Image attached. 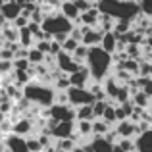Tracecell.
Here are the masks:
<instances>
[{
	"label": "cell",
	"instance_id": "obj_1",
	"mask_svg": "<svg viewBox=\"0 0 152 152\" xmlns=\"http://www.w3.org/2000/svg\"><path fill=\"white\" fill-rule=\"evenodd\" d=\"M96 6L102 14H108L115 19H131V21H135L139 18V14H142L141 4L137 0H98Z\"/></svg>",
	"mask_w": 152,
	"mask_h": 152
},
{
	"label": "cell",
	"instance_id": "obj_2",
	"mask_svg": "<svg viewBox=\"0 0 152 152\" xmlns=\"http://www.w3.org/2000/svg\"><path fill=\"white\" fill-rule=\"evenodd\" d=\"M87 67L91 69L94 81H104L110 75V69L114 67V58L110 52H106L100 45L98 46H91L89 50V58H87Z\"/></svg>",
	"mask_w": 152,
	"mask_h": 152
},
{
	"label": "cell",
	"instance_id": "obj_3",
	"mask_svg": "<svg viewBox=\"0 0 152 152\" xmlns=\"http://www.w3.org/2000/svg\"><path fill=\"white\" fill-rule=\"evenodd\" d=\"M23 94L27 100H31L35 106L41 108H50L56 104V87L54 85H45L41 81H31L23 87Z\"/></svg>",
	"mask_w": 152,
	"mask_h": 152
},
{
	"label": "cell",
	"instance_id": "obj_4",
	"mask_svg": "<svg viewBox=\"0 0 152 152\" xmlns=\"http://www.w3.org/2000/svg\"><path fill=\"white\" fill-rule=\"evenodd\" d=\"M73 27H75V23L69 18H66L62 14V10H56L54 14L46 15V19L42 21V31H46L50 37H54L58 33H71Z\"/></svg>",
	"mask_w": 152,
	"mask_h": 152
},
{
	"label": "cell",
	"instance_id": "obj_5",
	"mask_svg": "<svg viewBox=\"0 0 152 152\" xmlns=\"http://www.w3.org/2000/svg\"><path fill=\"white\" fill-rule=\"evenodd\" d=\"M67 94H69V104L75 106V108L96 102V98H94L93 91H91L89 87H73L71 85L69 89H67Z\"/></svg>",
	"mask_w": 152,
	"mask_h": 152
},
{
	"label": "cell",
	"instance_id": "obj_6",
	"mask_svg": "<svg viewBox=\"0 0 152 152\" xmlns=\"http://www.w3.org/2000/svg\"><path fill=\"white\" fill-rule=\"evenodd\" d=\"M48 118H54L58 121H75L77 119V108L71 104H52Z\"/></svg>",
	"mask_w": 152,
	"mask_h": 152
},
{
	"label": "cell",
	"instance_id": "obj_7",
	"mask_svg": "<svg viewBox=\"0 0 152 152\" xmlns=\"http://www.w3.org/2000/svg\"><path fill=\"white\" fill-rule=\"evenodd\" d=\"M4 142H6L8 152H29V146H27V139L23 135L18 133H8L4 135Z\"/></svg>",
	"mask_w": 152,
	"mask_h": 152
},
{
	"label": "cell",
	"instance_id": "obj_8",
	"mask_svg": "<svg viewBox=\"0 0 152 152\" xmlns=\"http://www.w3.org/2000/svg\"><path fill=\"white\" fill-rule=\"evenodd\" d=\"M50 133L54 139H77V125L75 121H58V125Z\"/></svg>",
	"mask_w": 152,
	"mask_h": 152
},
{
	"label": "cell",
	"instance_id": "obj_9",
	"mask_svg": "<svg viewBox=\"0 0 152 152\" xmlns=\"http://www.w3.org/2000/svg\"><path fill=\"white\" fill-rule=\"evenodd\" d=\"M56 62H58V67L64 71L66 75H71V73H75V71L79 69V64L73 60V54H69V52H66V50H62L58 56H56Z\"/></svg>",
	"mask_w": 152,
	"mask_h": 152
},
{
	"label": "cell",
	"instance_id": "obj_10",
	"mask_svg": "<svg viewBox=\"0 0 152 152\" xmlns=\"http://www.w3.org/2000/svg\"><path fill=\"white\" fill-rule=\"evenodd\" d=\"M37 129L35 127V121L33 118H27V115H19V118L14 119V133L18 135H23V137H29L33 131Z\"/></svg>",
	"mask_w": 152,
	"mask_h": 152
},
{
	"label": "cell",
	"instance_id": "obj_11",
	"mask_svg": "<svg viewBox=\"0 0 152 152\" xmlns=\"http://www.w3.org/2000/svg\"><path fill=\"white\" fill-rule=\"evenodd\" d=\"M69 79H71V85H73V87H89L91 83L94 81L93 75H91V69L87 67V64L81 66L75 73H71Z\"/></svg>",
	"mask_w": 152,
	"mask_h": 152
},
{
	"label": "cell",
	"instance_id": "obj_12",
	"mask_svg": "<svg viewBox=\"0 0 152 152\" xmlns=\"http://www.w3.org/2000/svg\"><path fill=\"white\" fill-rule=\"evenodd\" d=\"M60 10H62V14L66 15V18H69L75 25H81V10L77 8V4H75L73 0H64Z\"/></svg>",
	"mask_w": 152,
	"mask_h": 152
},
{
	"label": "cell",
	"instance_id": "obj_13",
	"mask_svg": "<svg viewBox=\"0 0 152 152\" xmlns=\"http://www.w3.org/2000/svg\"><path fill=\"white\" fill-rule=\"evenodd\" d=\"M115 131L119 133V137H129V139H135L139 135V125L131 119H123V121H118L115 125Z\"/></svg>",
	"mask_w": 152,
	"mask_h": 152
},
{
	"label": "cell",
	"instance_id": "obj_14",
	"mask_svg": "<svg viewBox=\"0 0 152 152\" xmlns=\"http://www.w3.org/2000/svg\"><path fill=\"white\" fill-rule=\"evenodd\" d=\"M0 12H2V15L12 23L15 18H19V15H21L23 6H19L18 0H6V4L2 6V10H0Z\"/></svg>",
	"mask_w": 152,
	"mask_h": 152
},
{
	"label": "cell",
	"instance_id": "obj_15",
	"mask_svg": "<svg viewBox=\"0 0 152 152\" xmlns=\"http://www.w3.org/2000/svg\"><path fill=\"white\" fill-rule=\"evenodd\" d=\"M135 145H137L135 152H152V127L135 137Z\"/></svg>",
	"mask_w": 152,
	"mask_h": 152
},
{
	"label": "cell",
	"instance_id": "obj_16",
	"mask_svg": "<svg viewBox=\"0 0 152 152\" xmlns=\"http://www.w3.org/2000/svg\"><path fill=\"white\" fill-rule=\"evenodd\" d=\"M91 145H93L94 152H112L114 150V142H110L104 135H93Z\"/></svg>",
	"mask_w": 152,
	"mask_h": 152
},
{
	"label": "cell",
	"instance_id": "obj_17",
	"mask_svg": "<svg viewBox=\"0 0 152 152\" xmlns=\"http://www.w3.org/2000/svg\"><path fill=\"white\" fill-rule=\"evenodd\" d=\"M102 37H104V33L98 27H93V29L89 31V33H85L83 35V45H87V46H98L102 42Z\"/></svg>",
	"mask_w": 152,
	"mask_h": 152
},
{
	"label": "cell",
	"instance_id": "obj_18",
	"mask_svg": "<svg viewBox=\"0 0 152 152\" xmlns=\"http://www.w3.org/2000/svg\"><path fill=\"white\" fill-rule=\"evenodd\" d=\"M102 83H104V89H106L108 98H112V102H115V96H118V91H119V87H121V83H119L114 75H112V77L108 75Z\"/></svg>",
	"mask_w": 152,
	"mask_h": 152
},
{
	"label": "cell",
	"instance_id": "obj_19",
	"mask_svg": "<svg viewBox=\"0 0 152 152\" xmlns=\"http://www.w3.org/2000/svg\"><path fill=\"white\" fill-rule=\"evenodd\" d=\"M100 46H102V48L106 50V52H110V54H114V52L118 50V35H115L114 31H110V33H104Z\"/></svg>",
	"mask_w": 152,
	"mask_h": 152
},
{
	"label": "cell",
	"instance_id": "obj_20",
	"mask_svg": "<svg viewBox=\"0 0 152 152\" xmlns=\"http://www.w3.org/2000/svg\"><path fill=\"white\" fill-rule=\"evenodd\" d=\"M79 137H91L93 135V119H75Z\"/></svg>",
	"mask_w": 152,
	"mask_h": 152
},
{
	"label": "cell",
	"instance_id": "obj_21",
	"mask_svg": "<svg viewBox=\"0 0 152 152\" xmlns=\"http://www.w3.org/2000/svg\"><path fill=\"white\" fill-rule=\"evenodd\" d=\"M19 45L25 46V48H31V46H35V37H33V33H31L29 25L23 27V29H19Z\"/></svg>",
	"mask_w": 152,
	"mask_h": 152
},
{
	"label": "cell",
	"instance_id": "obj_22",
	"mask_svg": "<svg viewBox=\"0 0 152 152\" xmlns=\"http://www.w3.org/2000/svg\"><path fill=\"white\" fill-rule=\"evenodd\" d=\"M89 50H91V46H87V45H79L77 46V50L73 52V60L79 64V66H85L87 64V58H89Z\"/></svg>",
	"mask_w": 152,
	"mask_h": 152
},
{
	"label": "cell",
	"instance_id": "obj_23",
	"mask_svg": "<svg viewBox=\"0 0 152 152\" xmlns=\"http://www.w3.org/2000/svg\"><path fill=\"white\" fill-rule=\"evenodd\" d=\"M112 129L110 123H106L102 118H94L93 119V135H106Z\"/></svg>",
	"mask_w": 152,
	"mask_h": 152
},
{
	"label": "cell",
	"instance_id": "obj_24",
	"mask_svg": "<svg viewBox=\"0 0 152 152\" xmlns=\"http://www.w3.org/2000/svg\"><path fill=\"white\" fill-rule=\"evenodd\" d=\"M27 60H29L33 66H39V64H45V60H46V54L45 52H41L37 48V46H31L29 48V56H27Z\"/></svg>",
	"mask_w": 152,
	"mask_h": 152
},
{
	"label": "cell",
	"instance_id": "obj_25",
	"mask_svg": "<svg viewBox=\"0 0 152 152\" xmlns=\"http://www.w3.org/2000/svg\"><path fill=\"white\" fill-rule=\"evenodd\" d=\"M102 119H104L106 123H110L112 127H114V125H118V114H115V102H110V104H108V108H106V112H104Z\"/></svg>",
	"mask_w": 152,
	"mask_h": 152
},
{
	"label": "cell",
	"instance_id": "obj_26",
	"mask_svg": "<svg viewBox=\"0 0 152 152\" xmlns=\"http://www.w3.org/2000/svg\"><path fill=\"white\" fill-rule=\"evenodd\" d=\"M133 102L137 104V106H141V108H145V110H148L150 104H152V98L145 93V91H139V93L133 94Z\"/></svg>",
	"mask_w": 152,
	"mask_h": 152
},
{
	"label": "cell",
	"instance_id": "obj_27",
	"mask_svg": "<svg viewBox=\"0 0 152 152\" xmlns=\"http://www.w3.org/2000/svg\"><path fill=\"white\" fill-rule=\"evenodd\" d=\"M137 83H139V87H141V91H145L152 98V75H139Z\"/></svg>",
	"mask_w": 152,
	"mask_h": 152
},
{
	"label": "cell",
	"instance_id": "obj_28",
	"mask_svg": "<svg viewBox=\"0 0 152 152\" xmlns=\"http://www.w3.org/2000/svg\"><path fill=\"white\" fill-rule=\"evenodd\" d=\"M79 142H77V139H56V146H58L60 150H66V152H71L77 146Z\"/></svg>",
	"mask_w": 152,
	"mask_h": 152
},
{
	"label": "cell",
	"instance_id": "obj_29",
	"mask_svg": "<svg viewBox=\"0 0 152 152\" xmlns=\"http://www.w3.org/2000/svg\"><path fill=\"white\" fill-rule=\"evenodd\" d=\"M77 119H94L93 104H85V106H79V108H77Z\"/></svg>",
	"mask_w": 152,
	"mask_h": 152
},
{
	"label": "cell",
	"instance_id": "obj_30",
	"mask_svg": "<svg viewBox=\"0 0 152 152\" xmlns=\"http://www.w3.org/2000/svg\"><path fill=\"white\" fill-rule=\"evenodd\" d=\"M54 87L58 91H67L71 87V79H69V75H66V73H62L58 79H54Z\"/></svg>",
	"mask_w": 152,
	"mask_h": 152
},
{
	"label": "cell",
	"instance_id": "obj_31",
	"mask_svg": "<svg viewBox=\"0 0 152 152\" xmlns=\"http://www.w3.org/2000/svg\"><path fill=\"white\" fill-rule=\"evenodd\" d=\"M27 139V146H29V152H42L45 150V146L41 145V141H39V137L37 135H33V137H25Z\"/></svg>",
	"mask_w": 152,
	"mask_h": 152
},
{
	"label": "cell",
	"instance_id": "obj_32",
	"mask_svg": "<svg viewBox=\"0 0 152 152\" xmlns=\"http://www.w3.org/2000/svg\"><path fill=\"white\" fill-rule=\"evenodd\" d=\"M108 104H110V100H96L93 104V110H94V118H102L104 112H106Z\"/></svg>",
	"mask_w": 152,
	"mask_h": 152
},
{
	"label": "cell",
	"instance_id": "obj_33",
	"mask_svg": "<svg viewBox=\"0 0 152 152\" xmlns=\"http://www.w3.org/2000/svg\"><path fill=\"white\" fill-rule=\"evenodd\" d=\"M37 137H39V141H41V145L45 146V148L52 146V141H56V139L52 137V133H50V131H41V133H39Z\"/></svg>",
	"mask_w": 152,
	"mask_h": 152
},
{
	"label": "cell",
	"instance_id": "obj_34",
	"mask_svg": "<svg viewBox=\"0 0 152 152\" xmlns=\"http://www.w3.org/2000/svg\"><path fill=\"white\" fill-rule=\"evenodd\" d=\"M79 45H81V41H77V39H73V37H67V41L66 42H64V50H66V52H69V54H73V52L75 50H77V46Z\"/></svg>",
	"mask_w": 152,
	"mask_h": 152
},
{
	"label": "cell",
	"instance_id": "obj_35",
	"mask_svg": "<svg viewBox=\"0 0 152 152\" xmlns=\"http://www.w3.org/2000/svg\"><path fill=\"white\" fill-rule=\"evenodd\" d=\"M31 66H33V64L27 58H15L14 60V69H29Z\"/></svg>",
	"mask_w": 152,
	"mask_h": 152
},
{
	"label": "cell",
	"instance_id": "obj_36",
	"mask_svg": "<svg viewBox=\"0 0 152 152\" xmlns=\"http://www.w3.org/2000/svg\"><path fill=\"white\" fill-rule=\"evenodd\" d=\"M139 4H141V10L145 15H148V18H152V0H137Z\"/></svg>",
	"mask_w": 152,
	"mask_h": 152
},
{
	"label": "cell",
	"instance_id": "obj_37",
	"mask_svg": "<svg viewBox=\"0 0 152 152\" xmlns=\"http://www.w3.org/2000/svg\"><path fill=\"white\" fill-rule=\"evenodd\" d=\"M29 21H31V19L29 18H25V15H19V18H15L14 19V21H12V25H14V27H18V29H23V27H27V25H29Z\"/></svg>",
	"mask_w": 152,
	"mask_h": 152
},
{
	"label": "cell",
	"instance_id": "obj_38",
	"mask_svg": "<svg viewBox=\"0 0 152 152\" xmlns=\"http://www.w3.org/2000/svg\"><path fill=\"white\" fill-rule=\"evenodd\" d=\"M56 104H69V94H67V91L56 89Z\"/></svg>",
	"mask_w": 152,
	"mask_h": 152
},
{
	"label": "cell",
	"instance_id": "obj_39",
	"mask_svg": "<svg viewBox=\"0 0 152 152\" xmlns=\"http://www.w3.org/2000/svg\"><path fill=\"white\" fill-rule=\"evenodd\" d=\"M35 46H37L41 52H45V54H50V46H52V41H37L35 42Z\"/></svg>",
	"mask_w": 152,
	"mask_h": 152
},
{
	"label": "cell",
	"instance_id": "obj_40",
	"mask_svg": "<svg viewBox=\"0 0 152 152\" xmlns=\"http://www.w3.org/2000/svg\"><path fill=\"white\" fill-rule=\"evenodd\" d=\"M0 58L2 60H15V52L10 48V46H4L2 50H0Z\"/></svg>",
	"mask_w": 152,
	"mask_h": 152
},
{
	"label": "cell",
	"instance_id": "obj_41",
	"mask_svg": "<svg viewBox=\"0 0 152 152\" xmlns=\"http://www.w3.org/2000/svg\"><path fill=\"white\" fill-rule=\"evenodd\" d=\"M69 37H73V39H77V41H83V31H81V27L79 25H75L73 29H71V33H69Z\"/></svg>",
	"mask_w": 152,
	"mask_h": 152
},
{
	"label": "cell",
	"instance_id": "obj_42",
	"mask_svg": "<svg viewBox=\"0 0 152 152\" xmlns=\"http://www.w3.org/2000/svg\"><path fill=\"white\" fill-rule=\"evenodd\" d=\"M67 37H69V33H58V35H54L52 39H54V41H58V42H62V45H64V42L67 41Z\"/></svg>",
	"mask_w": 152,
	"mask_h": 152
},
{
	"label": "cell",
	"instance_id": "obj_43",
	"mask_svg": "<svg viewBox=\"0 0 152 152\" xmlns=\"http://www.w3.org/2000/svg\"><path fill=\"white\" fill-rule=\"evenodd\" d=\"M112 152H127V150L123 148V146L119 145V142H115V145H114V150H112Z\"/></svg>",
	"mask_w": 152,
	"mask_h": 152
},
{
	"label": "cell",
	"instance_id": "obj_44",
	"mask_svg": "<svg viewBox=\"0 0 152 152\" xmlns=\"http://www.w3.org/2000/svg\"><path fill=\"white\" fill-rule=\"evenodd\" d=\"M6 96H8V94H6V89H4V87H0V104H2V100Z\"/></svg>",
	"mask_w": 152,
	"mask_h": 152
},
{
	"label": "cell",
	"instance_id": "obj_45",
	"mask_svg": "<svg viewBox=\"0 0 152 152\" xmlns=\"http://www.w3.org/2000/svg\"><path fill=\"white\" fill-rule=\"evenodd\" d=\"M71 152H85V148H83V145H77V146H75V148L71 150Z\"/></svg>",
	"mask_w": 152,
	"mask_h": 152
},
{
	"label": "cell",
	"instance_id": "obj_46",
	"mask_svg": "<svg viewBox=\"0 0 152 152\" xmlns=\"http://www.w3.org/2000/svg\"><path fill=\"white\" fill-rule=\"evenodd\" d=\"M4 119H6V114H4V112H2V110H0V123H2V121H4Z\"/></svg>",
	"mask_w": 152,
	"mask_h": 152
},
{
	"label": "cell",
	"instance_id": "obj_47",
	"mask_svg": "<svg viewBox=\"0 0 152 152\" xmlns=\"http://www.w3.org/2000/svg\"><path fill=\"white\" fill-rule=\"evenodd\" d=\"M6 4V0H0V10H2V6Z\"/></svg>",
	"mask_w": 152,
	"mask_h": 152
},
{
	"label": "cell",
	"instance_id": "obj_48",
	"mask_svg": "<svg viewBox=\"0 0 152 152\" xmlns=\"http://www.w3.org/2000/svg\"><path fill=\"white\" fill-rule=\"evenodd\" d=\"M0 141H4V137H2V133H0Z\"/></svg>",
	"mask_w": 152,
	"mask_h": 152
},
{
	"label": "cell",
	"instance_id": "obj_49",
	"mask_svg": "<svg viewBox=\"0 0 152 152\" xmlns=\"http://www.w3.org/2000/svg\"><path fill=\"white\" fill-rule=\"evenodd\" d=\"M150 112H152V108H150Z\"/></svg>",
	"mask_w": 152,
	"mask_h": 152
},
{
	"label": "cell",
	"instance_id": "obj_50",
	"mask_svg": "<svg viewBox=\"0 0 152 152\" xmlns=\"http://www.w3.org/2000/svg\"><path fill=\"white\" fill-rule=\"evenodd\" d=\"M150 108H152V106H150Z\"/></svg>",
	"mask_w": 152,
	"mask_h": 152
}]
</instances>
